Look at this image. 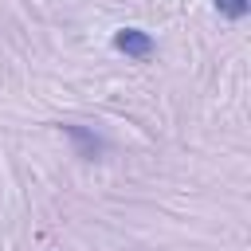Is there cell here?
Returning a JSON list of instances; mask_svg holds the SVG:
<instances>
[{"label": "cell", "mask_w": 251, "mask_h": 251, "mask_svg": "<svg viewBox=\"0 0 251 251\" xmlns=\"http://www.w3.org/2000/svg\"><path fill=\"white\" fill-rule=\"evenodd\" d=\"M114 47H118L122 55H129V59H149V55H153V39H149L145 31H137V27L114 31Z\"/></svg>", "instance_id": "6da1fadb"}, {"label": "cell", "mask_w": 251, "mask_h": 251, "mask_svg": "<svg viewBox=\"0 0 251 251\" xmlns=\"http://www.w3.org/2000/svg\"><path fill=\"white\" fill-rule=\"evenodd\" d=\"M216 12L224 20H243L251 12V0H216Z\"/></svg>", "instance_id": "7a4b0ae2"}]
</instances>
